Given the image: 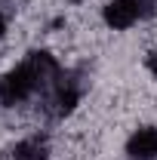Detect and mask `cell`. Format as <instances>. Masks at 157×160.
Here are the masks:
<instances>
[{
	"label": "cell",
	"mask_w": 157,
	"mask_h": 160,
	"mask_svg": "<svg viewBox=\"0 0 157 160\" xmlns=\"http://www.w3.org/2000/svg\"><path fill=\"white\" fill-rule=\"evenodd\" d=\"M34 89H37V83H34V74L28 71V65H22V68L0 77V102L3 105H16V102L28 99Z\"/></svg>",
	"instance_id": "cell-1"
},
{
	"label": "cell",
	"mask_w": 157,
	"mask_h": 160,
	"mask_svg": "<svg viewBox=\"0 0 157 160\" xmlns=\"http://www.w3.org/2000/svg\"><path fill=\"white\" fill-rule=\"evenodd\" d=\"M136 19H139V9H136L133 0H111V3L105 6V22H108L111 28H117V31L129 28Z\"/></svg>",
	"instance_id": "cell-2"
},
{
	"label": "cell",
	"mask_w": 157,
	"mask_h": 160,
	"mask_svg": "<svg viewBox=\"0 0 157 160\" xmlns=\"http://www.w3.org/2000/svg\"><path fill=\"white\" fill-rule=\"evenodd\" d=\"M0 37H3V19H0Z\"/></svg>",
	"instance_id": "cell-7"
},
{
	"label": "cell",
	"mask_w": 157,
	"mask_h": 160,
	"mask_svg": "<svg viewBox=\"0 0 157 160\" xmlns=\"http://www.w3.org/2000/svg\"><path fill=\"white\" fill-rule=\"evenodd\" d=\"M129 157L136 160H151L157 157V129H139L136 136L129 139Z\"/></svg>",
	"instance_id": "cell-3"
},
{
	"label": "cell",
	"mask_w": 157,
	"mask_h": 160,
	"mask_svg": "<svg viewBox=\"0 0 157 160\" xmlns=\"http://www.w3.org/2000/svg\"><path fill=\"white\" fill-rule=\"evenodd\" d=\"M151 71H154V74H157V52H154V56H151Z\"/></svg>",
	"instance_id": "cell-6"
},
{
	"label": "cell",
	"mask_w": 157,
	"mask_h": 160,
	"mask_svg": "<svg viewBox=\"0 0 157 160\" xmlns=\"http://www.w3.org/2000/svg\"><path fill=\"white\" fill-rule=\"evenodd\" d=\"M133 3H136L139 16H151V12H154V6H157V0H133Z\"/></svg>",
	"instance_id": "cell-5"
},
{
	"label": "cell",
	"mask_w": 157,
	"mask_h": 160,
	"mask_svg": "<svg viewBox=\"0 0 157 160\" xmlns=\"http://www.w3.org/2000/svg\"><path fill=\"white\" fill-rule=\"evenodd\" d=\"M13 160H46V148L37 142H22L13 151Z\"/></svg>",
	"instance_id": "cell-4"
}]
</instances>
